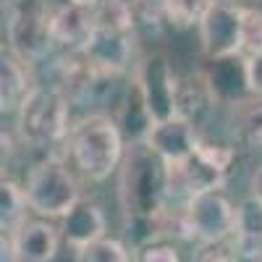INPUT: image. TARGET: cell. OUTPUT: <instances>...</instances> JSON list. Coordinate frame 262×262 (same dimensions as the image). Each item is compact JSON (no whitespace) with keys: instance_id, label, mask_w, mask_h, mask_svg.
<instances>
[{"instance_id":"3","label":"cell","mask_w":262,"mask_h":262,"mask_svg":"<svg viewBox=\"0 0 262 262\" xmlns=\"http://www.w3.org/2000/svg\"><path fill=\"white\" fill-rule=\"evenodd\" d=\"M18 134L32 147H53L69 134V97L58 86H32L18 105Z\"/></svg>"},{"instance_id":"22","label":"cell","mask_w":262,"mask_h":262,"mask_svg":"<svg viewBox=\"0 0 262 262\" xmlns=\"http://www.w3.org/2000/svg\"><path fill=\"white\" fill-rule=\"evenodd\" d=\"M139 257H142V259H147V262H152V259H165V262H176V259H179V252L173 249V247H144Z\"/></svg>"},{"instance_id":"17","label":"cell","mask_w":262,"mask_h":262,"mask_svg":"<svg viewBox=\"0 0 262 262\" xmlns=\"http://www.w3.org/2000/svg\"><path fill=\"white\" fill-rule=\"evenodd\" d=\"M95 18L100 27L118 29V32H131L134 29V11L126 0H100L95 8Z\"/></svg>"},{"instance_id":"10","label":"cell","mask_w":262,"mask_h":262,"mask_svg":"<svg viewBox=\"0 0 262 262\" xmlns=\"http://www.w3.org/2000/svg\"><path fill=\"white\" fill-rule=\"evenodd\" d=\"M147 144L163 158V163H184L196 149V134L189 118L170 116L165 121H155L147 131Z\"/></svg>"},{"instance_id":"18","label":"cell","mask_w":262,"mask_h":262,"mask_svg":"<svg viewBox=\"0 0 262 262\" xmlns=\"http://www.w3.org/2000/svg\"><path fill=\"white\" fill-rule=\"evenodd\" d=\"M212 0H163V13L170 24L176 27H191L200 24V18L207 13Z\"/></svg>"},{"instance_id":"21","label":"cell","mask_w":262,"mask_h":262,"mask_svg":"<svg viewBox=\"0 0 262 262\" xmlns=\"http://www.w3.org/2000/svg\"><path fill=\"white\" fill-rule=\"evenodd\" d=\"M244 84L252 95H262V53L249 55L244 60Z\"/></svg>"},{"instance_id":"24","label":"cell","mask_w":262,"mask_h":262,"mask_svg":"<svg viewBox=\"0 0 262 262\" xmlns=\"http://www.w3.org/2000/svg\"><path fill=\"white\" fill-rule=\"evenodd\" d=\"M71 3H76V6H86V8H95L100 0H71Z\"/></svg>"},{"instance_id":"14","label":"cell","mask_w":262,"mask_h":262,"mask_svg":"<svg viewBox=\"0 0 262 262\" xmlns=\"http://www.w3.org/2000/svg\"><path fill=\"white\" fill-rule=\"evenodd\" d=\"M27 95H29V86H27L24 66L13 55H3V63H0V105H3V113L18 107Z\"/></svg>"},{"instance_id":"6","label":"cell","mask_w":262,"mask_h":262,"mask_svg":"<svg viewBox=\"0 0 262 262\" xmlns=\"http://www.w3.org/2000/svg\"><path fill=\"white\" fill-rule=\"evenodd\" d=\"M184 223H186V236H196L205 244H217L236 233V210L215 189L196 191L186 202Z\"/></svg>"},{"instance_id":"2","label":"cell","mask_w":262,"mask_h":262,"mask_svg":"<svg viewBox=\"0 0 262 262\" xmlns=\"http://www.w3.org/2000/svg\"><path fill=\"white\" fill-rule=\"evenodd\" d=\"M168 191L165 163L149 144H137L126 160L121 200L131 217H155L163 210V196Z\"/></svg>"},{"instance_id":"1","label":"cell","mask_w":262,"mask_h":262,"mask_svg":"<svg viewBox=\"0 0 262 262\" xmlns=\"http://www.w3.org/2000/svg\"><path fill=\"white\" fill-rule=\"evenodd\" d=\"M69 147L76 168L92 181H105L123 158L121 128L105 116H90L74 126Z\"/></svg>"},{"instance_id":"16","label":"cell","mask_w":262,"mask_h":262,"mask_svg":"<svg viewBox=\"0 0 262 262\" xmlns=\"http://www.w3.org/2000/svg\"><path fill=\"white\" fill-rule=\"evenodd\" d=\"M0 205H3V231H16L24 221V210L29 205L27 189H18L11 181H3L0 186Z\"/></svg>"},{"instance_id":"11","label":"cell","mask_w":262,"mask_h":262,"mask_svg":"<svg viewBox=\"0 0 262 262\" xmlns=\"http://www.w3.org/2000/svg\"><path fill=\"white\" fill-rule=\"evenodd\" d=\"M95 29H97V18L86 6H76L69 0V6H63L53 13V39L74 53H81L90 45Z\"/></svg>"},{"instance_id":"23","label":"cell","mask_w":262,"mask_h":262,"mask_svg":"<svg viewBox=\"0 0 262 262\" xmlns=\"http://www.w3.org/2000/svg\"><path fill=\"white\" fill-rule=\"evenodd\" d=\"M252 196L262 205V165L254 170V176H252Z\"/></svg>"},{"instance_id":"13","label":"cell","mask_w":262,"mask_h":262,"mask_svg":"<svg viewBox=\"0 0 262 262\" xmlns=\"http://www.w3.org/2000/svg\"><path fill=\"white\" fill-rule=\"evenodd\" d=\"M63 236H66V242H69L74 249L90 244V242H95V238L105 236V215L100 212L97 205L79 202L69 215H66Z\"/></svg>"},{"instance_id":"12","label":"cell","mask_w":262,"mask_h":262,"mask_svg":"<svg viewBox=\"0 0 262 262\" xmlns=\"http://www.w3.org/2000/svg\"><path fill=\"white\" fill-rule=\"evenodd\" d=\"M13 236V254L16 259L27 262H48L58 252V231L45 221H21Z\"/></svg>"},{"instance_id":"9","label":"cell","mask_w":262,"mask_h":262,"mask_svg":"<svg viewBox=\"0 0 262 262\" xmlns=\"http://www.w3.org/2000/svg\"><path fill=\"white\" fill-rule=\"evenodd\" d=\"M81 55L92 71L102 76H118L131 58V32H118L97 24L95 37L81 50Z\"/></svg>"},{"instance_id":"8","label":"cell","mask_w":262,"mask_h":262,"mask_svg":"<svg viewBox=\"0 0 262 262\" xmlns=\"http://www.w3.org/2000/svg\"><path fill=\"white\" fill-rule=\"evenodd\" d=\"M202 50L210 60H226L242 50V8L215 3L200 18Z\"/></svg>"},{"instance_id":"7","label":"cell","mask_w":262,"mask_h":262,"mask_svg":"<svg viewBox=\"0 0 262 262\" xmlns=\"http://www.w3.org/2000/svg\"><path fill=\"white\" fill-rule=\"evenodd\" d=\"M144 107L155 121H165L170 116H179V81L173 76L170 66L163 55H152L147 58L139 71H137V81Z\"/></svg>"},{"instance_id":"4","label":"cell","mask_w":262,"mask_h":262,"mask_svg":"<svg viewBox=\"0 0 262 262\" xmlns=\"http://www.w3.org/2000/svg\"><path fill=\"white\" fill-rule=\"evenodd\" d=\"M29 207L42 217H66L79 205V186L60 158L42 160L27 181Z\"/></svg>"},{"instance_id":"20","label":"cell","mask_w":262,"mask_h":262,"mask_svg":"<svg viewBox=\"0 0 262 262\" xmlns=\"http://www.w3.org/2000/svg\"><path fill=\"white\" fill-rule=\"evenodd\" d=\"M242 50L247 55L262 53V11L242 8Z\"/></svg>"},{"instance_id":"5","label":"cell","mask_w":262,"mask_h":262,"mask_svg":"<svg viewBox=\"0 0 262 262\" xmlns=\"http://www.w3.org/2000/svg\"><path fill=\"white\" fill-rule=\"evenodd\" d=\"M11 50L21 60H42L53 45V16L42 0H21L8 21Z\"/></svg>"},{"instance_id":"19","label":"cell","mask_w":262,"mask_h":262,"mask_svg":"<svg viewBox=\"0 0 262 262\" xmlns=\"http://www.w3.org/2000/svg\"><path fill=\"white\" fill-rule=\"evenodd\" d=\"M131 254L126 252V247L121 242H116V238H95V242L84 244L76 249V259H90V262H126Z\"/></svg>"},{"instance_id":"15","label":"cell","mask_w":262,"mask_h":262,"mask_svg":"<svg viewBox=\"0 0 262 262\" xmlns=\"http://www.w3.org/2000/svg\"><path fill=\"white\" fill-rule=\"evenodd\" d=\"M233 137L247 144L259 147L262 144V105H244L233 116Z\"/></svg>"}]
</instances>
